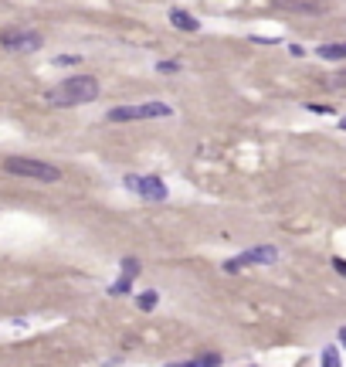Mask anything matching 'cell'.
Returning <instances> with one entry per match:
<instances>
[{"instance_id":"6da1fadb","label":"cell","mask_w":346,"mask_h":367,"mask_svg":"<svg viewBox=\"0 0 346 367\" xmlns=\"http://www.w3.org/2000/svg\"><path fill=\"white\" fill-rule=\"evenodd\" d=\"M99 79H92V75H68V79H61L54 85L52 92H48V103L54 109H75V105H88L99 99Z\"/></svg>"},{"instance_id":"7a4b0ae2","label":"cell","mask_w":346,"mask_h":367,"mask_svg":"<svg viewBox=\"0 0 346 367\" xmlns=\"http://www.w3.org/2000/svg\"><path fill=\"white\" fill-rule=\"evenodd\" d=\"M0 167H3V174L24 177V181H38V184H58L61 181V167L45 163V160H34V157H7Z\"/></svg>"},{"instance_id":"3957f363","label":"cell","mask_w":346,"mask_h":367,"mask_svg":"<svg viewBox=\"0 0 346 367\" xmlns=\"http://www.w3.org/2000/svg\"><path fill=\"white\" fill-rule=\"evenodd\" d=\"M173 116V109L166 103H133V105H116L109 109V123H143V119H166Z\"/></svg>"},{"instance_id":"277c9868","label":"cell","mask_w":346,"mask_h":367,"mask_svg":"<svg viewBox=\"0 0 346 367\" xmlns=\"http://www.w3.org/2000/svg\"><path fill=\"white\" fill-rule=\"evenodd\" d=\"M41 45H45V38L38 31H27V27L0 31V48H7V52H38Z\"/></svg>"},{"instance_id":"5b68a950","label":"cell","mask_w":346,"mask_h":367,"mask_svg":"<svg viewBox=\"0 0 346 367\" xmlns=\"http://www.w3.org/2000/svg\"><path fill=\"white\" fill-rule=\"evenodd\" d=\"M275 259H278V248L262 245V248H251V252H241L235 259H228V262H224V272H241L244 265H272Z\"/></svg>"},{"instance_id":"8992f818","label":"cell","mask_w":346,"mask_h":367,"mask_svg":"<svg viewBox=\"0 0 346 367\" xmlns=\"http://www.w3.org/2000/svg\"><path fill=\"white\" fill-rule=\"evenodd\" d=\"M126 187L136 190L139 197H146V201H166V184H163L160 177H153V174H146V177L129 174V177H126Z\"/></svg>"},{"instance_id":"52a82bcc","label":"cell","mask_w":346,"mask_h":367,"mask_svg":"<svg viewBox=\"0 0 346 367\" xmlns=\"http://www.w3.org/2000/svg\"><path fill=\"white\" fill-rule=\"evenodd\" d=\"M322 61H346V41H329V45H320L316 48Z\"/></svg>"},{"instance_id":"ba28073f","label":"cell","mask_w":346,"mask_h":367,"mask_svg":"<svg viewBox=\"0 0 346 367\" xmlns=\"http://www.w3.org/2000/svg\"><path fill=\"white\" fill-rule=\"evenodd\" d=\"M170 24L177 27V31H200V21L194 17V14H187V10H170Z\"/></svg>"},{"instance_id":"9c48e42d","label":"cell","mask_w":346,"mask_h":367,"mask_svg":"<svg viewBox=\"0 0 346 367\" xmlns=\"http://www.w3.org/2000/svg\"><path fill=\"white\" fill-rule=\"evenodd\" d=\"M278 7H285V10H306V14H320L322 3L320 0H275Z\"/></svg>"},{"instance_id":"30bf717a","label":"cell","mask_w":346,"mask_h":367,"mask_svg":"<svg viewBox=\"0 0 346 367\" xmlns=\"http://www.w3.org/2000/svg\"><path fill=\"white\" fill-rule=\"evenodd\" d=\"M221 364V354H200L194 361H184V364H170V367H217Z\"/></svg>"},{"instance_id":"8fae6325","label":"cell","mask_w":346,"mask_h":367,"mask_svg":"<svg viewBox=\"0 0 346 367\" xmlns=\"http://www.w3.org/2000/svg\"><path fill=\"white\" fill-rule=\"evenodd\" d=\"M157 303H160V292H153V289H146L143 296H136V306H139L143 313H150V310H153Z\"/></svg>"},{"instance_id":"7c38bea8","label":"cell","mask_w":346,"mask_h":367,"mask_svg":"<svg viewBox=\"0 0 346 367\" xmlns=\"http://www.w3.org/2000/svg\"><path fill=\"white\" fill-rule=\"evenodd\" d=\"M129 289H133V276H126V272H123V276L109 286V292H112V296H126Z\"/></svg>"},{"instance_id":"4fadbf2b","label":"cell","mask_w":346,"mask_h":367,"mask_svg":"<svg viewBox=\"0 0 346 367\" xmlns=\"http://www.w3.org/2000/svg\"><path fill=\"white\" fill-rule=\"evenodd\" d=\"M322 367H343V364H340L336 347H326V350H322Z\"/></svg>"},{"instance_id":"5bb4252c","label":"cell","mask_w":346,"mask_h":367,"mask_svg":"<svg viewBox=\"0 0 346 367\" xmlns=\"http://www.w3.org/2000/svg\"><path fill=\"white\" fill-rule=\"evenodd\" d=\"M157 72H180V61H160Z\"/></svg>"},{"instance_id":"9a60e30c","label":"cell","mask_w":346,"mask_h":367,"mask_svg":"<svg viewBox=\"0 0 346 367\" xmlns=\"http://www.w3.org/2000/svg\"><path fill=\"white\" fill-rule=\"evenodd\" d=\"M333 89H346V72H340V75L333 79Z\"/></svg>"},{"instance_id":"2e32d148","label":"cell","mask_w":346,"mask_h":367,"mask_svg":"<svg viewBox=\"0 0 346 367\" xmlns=\"http://www.w3.org/2000/svg\"><path fill=\"white\" fill-rule=\"evenodd\" d=\"M309 109H313V112H320V116H329V112H333L329 105H309Z\"/></svg>"},{"instance_id":"e0dca14e","label":"cell","mask_w":346,"mask_h":367,"mask_svg":"<svg viewBox=\"0 0 346 367\" xmlns=\"http://www.w3.org/2000/svg\"><path fill=\"white\" fill-rule=\"evenodd\" d=\"M333 265H336V272H343V276H346V262H343V259H333Z\"/></svg>"},{"instance_id":"ac0fdd59","label":"cell","mask_w":346,"mask_h":367,"mask_svg":"<svg viewBox=\"0 0 346 367\" xmlns=\"http://www.w3.org/2000/svg\"><path fill=\"white\" fill-rule=\"evenodd\" d=\"M340 130H346V116H343V119H340Z\"/></svg>"},{"instance_id":"d6986e66","label":"cell","mask_w":346,"mask_h":367,"mask_svg":"<svg viewBox=\"0 0 346 367\" xmlns=\"http://www.w3.org/2000/svg\"><path fill=\"white\" fill-rule=\"evenodd\" d=\"M340 340H343V343H346V330H340Z\"/></svg>"}]
</instances>
